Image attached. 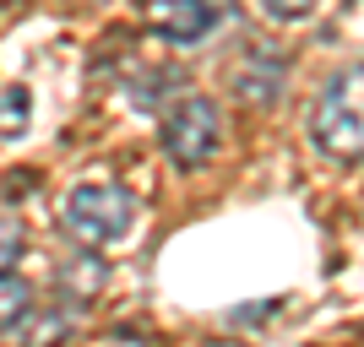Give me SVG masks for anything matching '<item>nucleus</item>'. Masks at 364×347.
<instances>
[{
	"instance_id": "6",
	"label": "nucleus",
	"mask_w": 364,
	"mask_h": 347,
	"mask_svg": "<svg viewBox=\"0 0 364 347\" xmlns=\"http://www.w3.org/2000/svg\"><path fill=\"white\" fill-rule=\"evenodd\" d=\"M65 336H71V309H65V304H44L38 315L28 309L22 347H65Z\"/></svg>"
},
{
	"instance_id": "11",
	"label": "nucleus",
	"mask_w": 364,
	"mask_h": 347,
	"mask_svg": "<svg viewBox=\"0 0 364 347\" xmlns=\"http://www.w3.org/2000/svg\"><path fill=\"white\" fill-rule=\"evenodd\" d=\"M261 11L272 16V22H304V16L316 11V0H261Z\"/></svg>"
},
{
	"instance_id": "8",
	"label": "nucleus",
	"mask_w": 364,
	"mask_h": 347,
	"mask_svg": "<svg viewBox=\"0 0 364 347\" xmlns=\"http://www.w3.org/2000/svg\"><path fill=\"white\" fill-rule=\"evenodd\" d=\"M234 82H240L245 104H272V98H277V76L272 71H240Z\"/></svg>"
},
{
	"instance_id": "2",
	"label": "nucleus",
	"mask_w": 364,
	"mask_h": 347,
	"mask_svg": "<svg viewBox=\"0 0 364 347\" xmlns=\"http://www.w3.org/2000/svg\"><path fill=\"white\" fill-rule=\"evenodd\" d=\"M136 228V201L120 184H76L65 196V233L76 244H120Z\"/></svg>"
},
{
	"instance_id": "9",
	"label": "nucleus",
	"mask_w": 364,
	"mask_h": 347,
	"mask_svg": "<svg viewBox=\"0 0 364 347\" xmlns=\"http://www.w3.org/2000/svg\"><path fill=\"white\" fill-rule=\"evenodd\" d=\"M22 120H28V92L6 87V98H0V136H22Z\"/></svg>"
},
{
	"instance_id": "4",
	"label": "nucleus",
	"mask_w": 364,
	"mask_h": 347,
	"mask_svg": "<svg viewBox=\"0 0 364 347\" xmlns=\"http://www.w3.org/2000/svg\"><path fill=\"white\" fill-rule=\"evenodd\" d=\"M228 16V0H152L147 6V28L164 38V44H201L207 33Z\"/></svg>"
},
{
	"instance_id": "5",
	"label": "nucleus",
	"mask_w": 364,
	"mask_h": 347,
	"mask_svg": "<svg viewBox=\"0 0 364 347\" xmlns=\"http://www.w3.org/2000/svg\"><path fill=\"white\" fill-rule=\"evenodd\" d=\"M109 282V266L92 250H76L71 260H60V272H55V293H60L65 309H76V304H92L98 293H104Z\"/></svg>"
},
{
	"instance_id": "1",
	"label": "nucleus",
	"mask_w": 364,
	"mask_h": 347,
	"mask_svg": "<svg viewBox=\"0 0 364 347\" xmlns=\"http://www.w3.org/2000/svg\"><path fill=\"white\" fill-rule=\"evenodd\" d=\"M310 136L326 158L364 163V65H343L337 76H326L310 114Z\"/></svg>"
},
{
	"instance_id": "7",
	"label": "nucleus",
	"mask_w": 364,
	"mask_h": 347,
	"mask_svg": "<svg viewBox=\"0 0 364 347\" xmlns=\"http://www.w3.org/2000/svg\"><path fill=\"white\" fill-rule=\"evenodd\" d=\"M33 309V287L22 282V277L0 272V331H11V326H22Z\"/></svg>"
},
{
	"instance_id": "3",
	"label": "nucleus",
	"mask_w": 364,
	"mask_h": 347,
	"mask_svg": "<svg viewBox=\"0 0 364 347\" xmlns=\"http://www.w3.org/2000/svg\"><path fill=\"white\" fill-rule=\"evenodd\" d=\"M218 141H223V120H218V109L207 104V98H185V104L164 120V152L180 168L213 163Z\"/></svg>"
},
{
	"instance_id": "10",
	"label": "nucleus",
	"mask_w": 364,
	"mask_h": 347,
	"mask_svg": "<svg viewBox=\"0 0 364 347\" xmlns=\"http://www.w3.org/2000/svg\"><path fill=\"white\" fill-rule=\"evenodd\" d=\"M22 239H28V233H22V223H16V217H0V272L22 255Z\"/></svg>"
}]
</instances>
